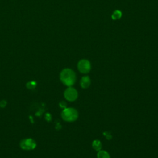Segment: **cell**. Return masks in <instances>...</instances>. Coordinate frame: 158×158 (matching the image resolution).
<instances>
[{"mask_svg":"<svg viewBox=\"0 0 158 158\" xmlns=\"http://www.w3.org/2000/svg\"><path fill=\"white\" fill-rule=\"evenodd\" d=\"M121 17H122V12L119 10H115L112 15V19L113 20L119 19Z\"/></svg>","mask_w":158,"mask_h":158,"instance_id":"9","label":"cell"},{"mask_svg":"<svg viewBox=\"0 0 158 158\" xmlns=\"http://www.w3.org/2000/svg\"><path fill=\"white\" fill-rule=\"evenodd\" d=\"M20 147L25 151H31L36 147V143L32 138L23 139L20 142Z\"/></svg>","mask_w":158,"mask_h":158,"instance_id":"3","label":"cell"},{"mask_svg":"<svg viewBox=\"0 0 158 158\" xmlns=\"http://www.w3.org/2000/svg\"><path fill=\"white\" fill-rule=\"evenodd\" d=\"M92 147L94 150L99 151L101 149L102 143L99 139H95L92 143Z\"/></svg>","mask_w":158,"mask_h":158,"instance_id":"7","label":"cell"},{"mask_svg":"<svg viewBox=\"0 0 158 158\" xmlns=\"http://www.w3.org/2000/svg\"><path fill=\"white\" fill-rule=\"evenodd\" d=\"M59 78L61 82L68 87L73 86L76 81V74L69 68L64 69L60 73Z\"/></svg>","mask_w":158,"mask_h":158,"instance_id":"1","label":"cell"},{"mask_svg":"<svg viewBox=\"0 0 158 158\" xmlns=\"http://www.w3.org/2000/svg\"><path fill=\"white\" fill-rule=\"evenodd\" d=\"M91 85V79L88 76H83L80 80V86L82 88H88Z\"/></svg>","mask_w":158,"mask_h":158,"instance_id":"6","label":"cell"},{"mask_svg":"<svg viewBox=\"0 0 158 158\" xmlns=\"http://www.w3.org/2000/svg\"><path fill=\"white\" fill-rule=\"evenodd\" d=\"M62 119L68 122H72L77 120L78 117V111L72 107H66L61 112Z\"/></svg>","mask_w":158,"mask_h":158,"instance_id":"2","label":"cell"},{"mask_svg":"<svg viewBox=\"0 0 158 158\" xmlns=\"http://www.w3.org/2000/svg\"><path fill=\"white\" fill-rule=\"evenodd\" d=\"M65 99L70 102L75 101L78 98V92L77 89L72 86L68 87L64 93Z\"/></svg>","mask_w":158,"mask_h":158,"instance_id":"4","label":"cell"},{"mask_svg":"<svg viewBox=\"0 0 158 158\" xmlns=\"http://www.w3.org/2000/svg\"><path fill=\"white\" fill-rule=\"evenodd\" d=\"M27 85H29V86H30V87H28V88H30V89L34 88L35 87V82L30 81V82H28Z\"/></svg>","mask_w":158,"mask_h":158,"instance_id":"11","label":"cell"},{"mask_svg":"<svg viewBox=\"0 0 158 158\" xmlns=\"http://www.w3.org/2000/svg\"><path fill=\"white\" fill-rule=\"evenodd\" d=\"M97 157L98 158H110V155L106 151L100 150L98 151L97 154Z\"/></svg>","mask_w":158,"mask_h":158,"instance_id":"8","label":"cell"},{"mask_svg":"<svg viewBox=\"0 0 158 158\" xmlns=\"http://www.w3.org/2000/svg\"><path fill=\"white\" fill-rule=\"evenodd\" d=\"M7 105V102L5 100H2L0 101V107L4 108Z\"/></svg>","mask_w":158,"mask_h":158,"instance_id":"10","label":"cell"},{"mask_svg":"<svg viewBox=\"0 0 158 158\" xmlns=\"http://www.w3.org/2000/svg\"><path fill=\"white\" fill-rule=\"evenodd\" d=\"M78 70L82 73H88L91 68L90 62L87 59H81L77 64Z\"/></svg>","mask_w":158,"mask_h":158,"instance_id":"5","label":"cell"},{"mask_svg":"<svg viewBox=\"0 0 158 158\" xmlns=\"http://www.w3.org/2000/svg\"><path fill=\"white\" fill-rule=\"evenodd\" d=\"M59 106H60V107L64 108V109H65V108L67 107H66V106H67V104H66V103H65L64 101H61V102H60Z\"/></svg>","mask_w":158,"mask_h":158,"instance_id":"12","label":"cell"}]
</instances>
